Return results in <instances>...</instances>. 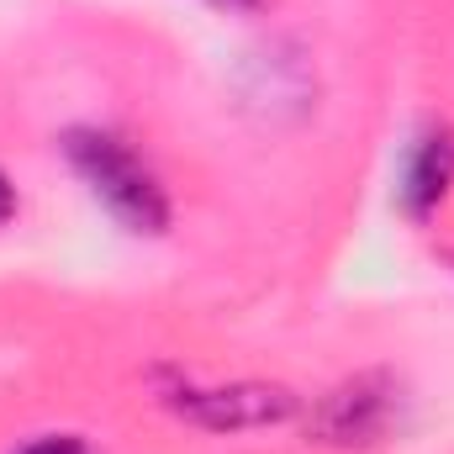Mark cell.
Returning <instances> with one entry per match:
<instances>
[{
    "mask_svg": "<svg viewBox=\"0 0 454 454\" xmlns=\"http://www.w3.org/2000/svg\"><path fill=\"white\" fill-rule=\"evenodd\" d=\"M59 153L116 227H127L132 238H164L169 232L175 201H169L159 169L132 148V137L85 121V127H69L59 137Z\"/></svg>",
    "mask_w": 454,
    "mask_h": 454,
    "instance_id": "obj_1",
    "label": "cell"
},
{
    "mask_svg": "<svg viewBox=\"0 0 454 454\" xmlns=\"http://www.w3.org/2000/svg\"><path fill=\"white\" fill-rule=\"evenodd\" d=\"M153 402L201 434H259L301 418V396L280 380H196L180 364H153Z\"/></svg>",
    "mask_w": 454,
    "mask_h": 454,
    "instance_id": "obj_2",
    "label": "cell"
},
{
    "mask_svg": "<svg viewBox=\"0 0 454 454\" xmlns=\"http://www.w3.org/2000/svg\"><path fill=\"white\" fill-rule=\"evenodd\" d=\"M307 412V434L323 450H375L402 428V380L386 364L354 370L328 386Z\"/></svg>",
    "mask_w": 454,
    "mask_h": 454,
    "instance_id": "obj_3",
    "label": "cell"
},
{
    "mask_svg": "<svg viewBox=\"0 0 454 454\" xmlns=\"http://www.w3.org/2000/svg\"><path fill=\"white\" fill-rule=\"evenodd\" d=\"M454 196V121L450 116H423L402 153H396V212L412 227H428Z\"/></svg>",
    "mask_w": 454,
    "mask_h": 454,
    "instance_id": "obj_4",
    "label": "cell"
},
{
    "mask_svg": "<svg viewBox=\"0 0 454 454\" xmlns=\"http://www.w3.org/2000/svg\"><path fill=\"white\" fill-rule=\"evenodd\" d=\"M11 454H96V444L85 434H37L32 444H21Z\"/></svg>",
    "mask_w": 454,
    "mask_h": 454,
    "instance_id": "obj_5",
    "label": "cell"
},
{
    "mask_svg": "<svg viewBox=\"0 0 454 454\" xmlns=\"http://www.w3.org/2000/svg\"><path fill=\"white\" fill-rule=\"evenodd\" d=\"M16 212H21V196H16V185H11V175L0 169V232L16 223Z\"/></svg>",
    "mask_w": 454,
    "mask_h": 454,
    "instance_id": "obj_6",
    "label": "cell"
},
{
    "mask_svg": "<svg viewBox=\"0 0 454 454\" xmlns=\"http://www.w3.org/2000/svg\"><path fill=\"white\" fill-rule=\"evenodd\" d=\"M201 5H212L223 16H254V11H264V0H201Z\"/></svg>",
    "mask_w": 454,
    "mask_h": 454,
    "instance_id": "obj_7",
    "label": "cell"
},
{
    "mask_svg": "<svg viewBox=\"0 0 454 454\" xmlns=\"http://www.w3.org/2000/svg\"><path fill=\"white\" fill-rule=\"evenodd\" d=\"M444 264H450V270H454V254H444Z\"/></svg>",
    "mask_w": 454,
    "mask_h": 454,
    "instance_id": "obj_8",
    "label": "cell"
}]
</instances>
